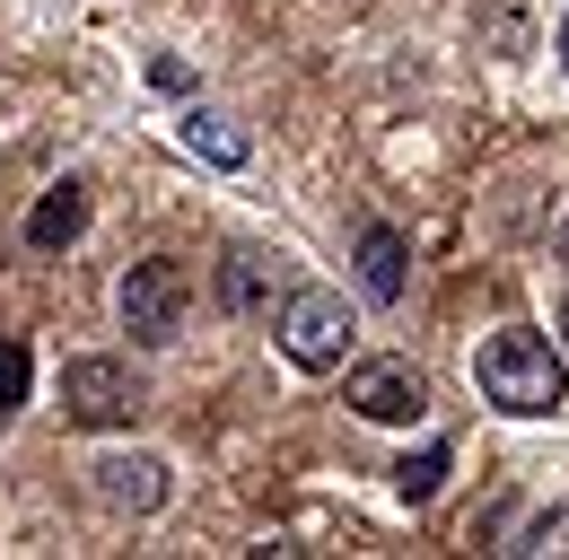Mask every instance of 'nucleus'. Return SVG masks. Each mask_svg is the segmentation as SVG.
<instances>
[{"mask_svg": "<svg viewBox=\"0 0 569 560\" xmlns=\"http://www.w3.org/2000/svg\"><path fill=\"white\" fill-rule=\"evenodd\" d=\"M342 403H351L359 420H421L429 412V386H421V368L412 359H359L351 377H342Z\"/></svg>", "mask_w": 569, "mask_h": 560, "instance_id": "obj_5", "label": "nucleus"}, {"mask_svg": "<svg viewBox=\"0 0 569 560\" xmlns=\"http://www.w3.org/2000/svg\"><path fill=\"white\" fill-rule=\"evenodd\" d=\"M114 307H123V333H132L141 350H167L176 333H184V316H193V272H184L176 254H149V263L123 272Z\"/></svg>", "mask_w": 569, "mask_h": 560, "instance_id": "obj_2", "label": "nucleus"}, {"mask_svg": "<svg viewBox=\"0 0 569 560\" xmlns=\"http://www.w3.org/2000/svg\"><path fill=\"white\" fill-rule=\"evenodd\" d=\"M473 27H491L499 44H508V53H517V44H526V27H517V18H508V9H499V0H482V9H473Z\"/></svg>", "mask_w": 569, "mask_h": 560, "instance_id": "obj_14", "label": "nucleus"}, {"mask_svg": "<svg viewBox=\"0 0 569 560\" xmlns=\"http://www.w3.org/2000/svg\"><path fill=\"white\" fill-rule=\"evenodd\" d=\"M561 342H569V298H561Z\"/></svg>", "mask_w": 569, "mask_h": 560, "instance_id": "obj_16", "label": "nucleus"}, {"mask_svg": "<svg viewBox=\"0 0 569 560\" xmlns=\"http://www.w3.org/2000/svg\"><path fill=\"white\" fill-rule=\"evenodd\" d=\"M508 552H517V560H569V508H543V517H526Z\"/></svg>", "mask_w": 569, "mask_h": 560, "instance_id": "obj_11", "label": "nucleus"}, {"mask_svg": "<svg viewBox=\"0 0 569 560\" xmlns=\"http://www.w3.org/2000/svg\"><path fill=\"white\" fill-rule=\"evenodd\" d=\"M272 333H281V350L298 368H342L359 324H351V298H342V289H289Z\"/></svg>", "mask_w": 569, "mask_h": 560, "instance_id": "obj_3", "label": "nucleus"}, {"mask_svg": "<svg viewBox=\"0 0 569 560\" xmlns=\"http://www.w3.org/2000/svg\"><path fill=\"white\" fill-rule=\"evenodd\" d=\"M359 289H368L377 307L403 298V237H395V228H368V237H359Z\"/></svg>", "mask_w": 569, "mask_h": 560, "instance_id": "obj_9", "label": "nucleus"}, {"mask_svg": "<svg viewBox=\"0 0 569 560\" xmlns=\"http://www.w3.org/2000/svg\"><path fill=\"white\" fill-rule=\"evenodd\" d=\"M88 482H97V499H106L114 517H149V508L167 499V464H158V456H97Z\"/></svg>", "mask_w": 569, "mask_h": 560, "instance_id": "obj_6", "label": "nucleus"}, {"mask_svg": "<svg viewBox=\"0 0 569 560\" xmlns=\"http://www.w3.org/2000/svg\"><path fill=\"white\" fill-rule=\"evenodd\" d=\"M18 403H27V350L0 342V412H18Z\"/></svg>", "mask_w": 569, "mask_h": 560, "instance_id": "obj_13", "label": "nucleus"}, {"mask_svg": "<svg viewBox=\"0 0 569 560\" xmlns=\"http://www.w3.org/2000/svg\"><path fill=\"white\" fill-rule=\"evenodd\" d=\"M272 289H281V272H272V254H263V246H228V263H219V307L263 316V307H272Z\"/></svg>", "mask_w": 569, "mask_h": 560, "instance_id": "obj_7", "label": "nucleus"}, {"mask_svg": "<svg viewBox=\"0 0 569 560\" xmlns=\"http://www.w3.org/2000/svg\"><path fill=\"white\" fill-rule=\"evenodd\" d=\"M552 246H561V254H569V219H561V228H552Z\"/></svg>", "mask_w": 569, "mask_h": 560, "instance_id": "obj_15", "label": "nucleus"}, {"mask_svg": "<svg viewBox=\"0 0 569 560\" xmlns=\"http://www.w3.org/2000/svg\"><path fill=\"white\" fill-rule=\"evenodd\" d=\"M473 386H482V403H499V412H517V420H543V412L569 403L561 350L543 342V333H526V324H508V333H491V342L473 350Z\"/></svg>", "mask_w": 569, "mask_h": 560, "instance_id": "obj_1", "label": "nucleus"}, {"mask_svg": "<svg viewBox=\"0 0 569 560\" xmlns=\"http://www.w3.org/2000/svg\"><path fill=\"white\" fill-rule=\"evenodd\" d=\"M79 228H88V184H53L44 202L27 210V246H36V254H62Z\"/></svg>", "mask_w": 569, "mask_h": 560, "instance_id": "obj_8", "label": "nucleus"}, {"mask_svg": "<svg viewBox=\"0 0 569 560\" xmlns=\"http://www.w3.org/2000/svg\"><path fill=\"white\" fill-rule=\"evenodd\" d=\"M447 464H456L447 447H421V456H403V464H395V490H403V499L421 508V499H438V482H447Z\"/></svg>", "mask_w": 569, "mask_h": 560, "instance_id": "obj_12", "label": "nucleus"}, {"mask_svg": "<svg viewBox=\"0 0 569 560\" xmlns=\"http://www.w3.org/2000/svg\"><path fill=\"white\" fill-rule=\"evenodd\" d=\"M132 412H141V386H132L123 359H71L62 368V420H79V429H123Z\"/></svg>", "mask_w": 569, "mask_h": 560, "instance_id": "obj_4", "label": "nucleus"}, {"mask_svg": "<svg viewBox=\"0 0 569 560\" xmlns=\"http://www.w3.org/2000/svg\"><path fill=\"white\" fill-rule=\"evenodd\" d=\"M561 70H569V27H561Z\"/></svg>", "mask_w": 569, "mask_h": 560, "instance_id": "obj_17", "label": "nucleus"}, {"mask_svg": "<svg viewBox=\"0 0 569 560\" xmlns=\"http://www.w3.org/2000/svg\"><path fill=\"white\" fill-rule=\"evenodd\" d=\"M184 149H193V158H211V167H246V158H254V140L237 132L228 114H211V106H193V114H184Z\"/></svg>", "mask_w": 569, "mask_h": 560, "instance_id": "obj_10", "label": "nucleus"}]
</instances>
